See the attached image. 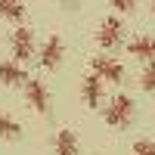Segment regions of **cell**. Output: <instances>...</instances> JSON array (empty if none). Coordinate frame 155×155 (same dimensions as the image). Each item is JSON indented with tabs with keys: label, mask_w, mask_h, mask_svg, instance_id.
<instances>
[{
	"label": "cell",
	"mask_w": 155,
	"mask_h": 155,
	"mask_svg": "<svg viewBox=\"0 0 155 155\" xmlns=\"http://www.w3.org/2000/svg\"><path fill=\"white\" fill-rule=\"evenodd\" d=\"M134 99L127 96V93H118V96H112L109 99V106L102 109V118H106L109 127H127L134 121Z\"/></svg>",
	"instance_id": "obj_1"
},
{
	"label": "cell",
	"mask_w": 155,
	"mask_h": 155,
	"mask_svg": "<svg viewBox=\"0 0 155 155\" xmlns=\"http://www.w3.org/2000/svg\"><path fill=\"white\" fill-rule=\"evenodd\" d=\"M9 50H12V59L19 62H31L37 56V41H34V31L19 25V28H12L9 34Z\"/></svg>",
	"instance_id": "obj_2"
},
{
	"label": "cell",
	"mask_w": 155,
	"mask_h": 155,
	"mask_svg": "<svg viewBox=\"0 0 155 155\" xmlns=\"http://www.w3.org/2000/svg\"><path fill=\"white\" fill-rule=\"evenodd\" d=\"M22 87H25V102H28V106H31L37 115H50V109H53L50 87H47L44 81H37V78H28Z\"/></svg>",
	"instance_id": "obj_3"
},
{
	"label": "cell",
	"mask_w": 155,
	"mask_h": 155,
	"mask_svg": "<svg viewBox=\"0 0 155 155\" xmlns=\"http://www.w3.org/2000/svg\"><path fill=\"white\" fill-rule=\"evenodd\" d=\"M62 59H65V44H62V37L59 34L47 37L44 47L37 50V65H41L44 71H56L62 65Z\"/></svg>",
	"instance_id": "obj_4"
},
{
	"label": "cell",
	"mask_w": 155,
	"mask_h": 155,
	"mask_svg": "<svg viewBox=\"0 0 155 155\" xmlns=\"http://www.w3.org/2000/svg\"><path fill=\"white\" fill-rule=\"evenodd\" d=\"M90 71H93V74H99L106 84H121V81H124V65H121L118 59L106 56V53L90 59Z\"/></svg>",
	"instance_id": "obj_5"
},
{
	"label": "cell",
	"mask_w": 155,
	"mask_h": 155,
	"mask_svg": "<svg viewBox=\"0 0 155 155\" xmlns=\"http://www.w3.org/2000/svg\"><path fill=\"white\" fill-rule=\"evenodd\" d=\"M121 41H124V25H121V19H115V16L102 19L99 28H96V44L102 50H115V47H121Z\"/></svg>",
	"instance_id": "obj_6"
},
{
	"label": "cell",
	"mask_w": 155,
	"mask_h": 155,
	"mask_svg": "<svg viewBox=\"0 0 155 155\" xmlns=\"http://www.w3.org/2000/svg\"><path fill=\"white\" fill-rule=\"evenodd\" d=\"M81 99H84V106L99 109V106H102V99H106V81H102L99 74L90 71L84 81H81Z\"/></svg>",
	"instance_id": "obj_7"
},
{
	"label": "cell",
	"mask_w": 155,
	"mask_h": 155,
	"mask_svg": "<svg viewBox=\"0 0 155 155\" xmlns=\"http://www.w3.org/2000/svg\"><path fill=\"white\" fill-rule=\"evenodd\" d=\"M28 81L25 62L19 59H0V87H22Z\"/></svg>",
	"instance_id": "obj_8"
},
{
	"label": "cell",
	"mask_w": 155,
	"mask_h": 155,
	"mask_svg": "<svg viewBox=\"0 0 155 155\" xmlns=\"http://www.w3.org/2000/svg\"><path fill=\"white\" fill-rule=\"evenodd\" d=\"M53 155H81V143H78V134L62 127L53 137Z\"/></svg>",
	"instance_id": "obj_9"
},
{
	"label": "cell",
	"mask_w": 155,
	"mask_h": 155,
	"mask_svg": "<svg viewBox=\"0 0 155 155\" xmlns=\"http://www.w3.org/2000/svg\"><path fill=\"white\" fill-rule=\"evenodd\" d=\"M127 53H130L134 59H140V62L155 59V37L152 34H137L134 41L127 44Z\"/></svg>",
	"instance_id": "obj_10"
},
{
	"label": "cell",
	"mask_w": 155,
	"mask_h": 155,
	"mask_svg": "<svg viewBox=\"0 0 155 155\" xmlns=\"http://www.w3.org/2000/svg\"><path fill=\"white\" fill-rule=\"evenodd\" d=\"M25 19V3L22 0H0V22L19 25Z\"/></svg>",
	"instance_id": "obj_11"
},
{
	"label": "cell",
	"mask_w": 155,
	"mask_h": 155,
	"mask_svg": "<svg viewBox=\"0 0 155 155\" xmlns=\"http://www.w3.org/2000/svg\"><path fill=\"white\" fill-rule=\"evenodd\" d=\"M19 137H22V124L0 112V143H12V140H19Z\"/></svg>",
	"instance_id": "obj_12"
},
{
	"label": "cell",
	"mask_w": 155,
	"mask_h": 155,
	"mask_svg": "<svg viewBox=\"0 0 155 155\" xmlns=\"http://www.w3.org/2000/svg\"><path fill=\"white\" fill-rule=\"evenodd\" d=\"M140 87L149 90V93H155V59H149V62H146L143 74H140Z\"/></svg>",
	"instance_id": "obj_13"
},
{
	"label": "cell",
	"mask_w": 155,
	"mask_h": 155,
	"mask_svg": "<svg viewBox=\"0 0 155 155\" xmlns=\"http://www.w3.org/2000/svg\"><path fill=\"white\" fill-rule=\"evenodd\" d=\"M134 155H155V140H137Z\"/></svg>",
	"instance_id": "obj_14"
},
{
	"label": "cell",
	"mask_w": 155,
	"mask_h": 155,
	"mask_svg": "<svg viewBox=\"0 0 155 155\" xmlns=\"http://www.w3.org/2000/svg\"><path fill=\"white\" fill-rule=\"evenodd\" d=\"M109 3H112V9H118V12H130V9H137L140 0H109Z\"/></svg>",
	"instance_id": "obj_15"
},
{
	"label": "cell",
	"mask_w": 155,
	"mask_h": 155,
	"mask_svg": "<svg viewBox=\"0 0 155 155\" xmlns=\"http://www.w3.org/2000/svg\"><path fill=\"white\" fill-rule=\"evenodd\" d=\"M56 3H62V6H74L78 0H56Z\"/></svg>",
	"instance_id": "obj_16"
},
{
	"label": "cell",
	"mask_w": 155,
	"mask_h": 155,
	"mask_svg": "<svg viewBox=\"0 0 155 155\" xmlns=\"http://www.w3.org/2000/svg\"><path fill=\"white\" fill-rule=\"evenodd\" d=\"M152 12H155V0H152Z\"/></svg>",
	"instance_id": "obj_17"
}]
</instances>
